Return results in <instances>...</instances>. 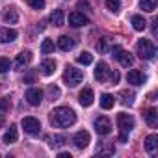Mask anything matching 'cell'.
Wrapping results in <instances>:
<instances>
[{
	"label": "cell",
	"mask_w": 158,
	"mask_h": 158,
	"mask_svg": "<svg viewBox=\"0 0 158 158\" xmlns=\"http://www.w3.org/2000/svg\"><path fill=\"white\" fill-rule=\"evenodd\" d=\"M74 121H76V114L69 106H58L50 114V123L58 128H67V127L74 125Z\"/></svg>",
	"instance_id": "obj_1"
},
{
	"label": "cell",
	"mask_w": 158,
	"mask_h": 158,
	"mask_svg": "<svg viewBox=\"0 0 158 158\" xmlns=\"http://www.w3.org/2000/svg\"><path fill=\"white\" fill-rule=\"evenodd\" d=\"M117 127H119V141L125 143L128 139L130 130L134 128V117L128 114H117Z\"/></svg>",
	"instance_id": "obj_2"
},
{
	"label": "cell",
	"mask_w": 158,
	"mask_h": 158,
	"mask_svg": "<svg viewBox=\"0 0 158 158\" xmlns=\"http://www.w3.org/2000/svg\"><path fill=\"white\" fill-rule=\"evenodd\" d=\"M82 80H84V71H82V69H76V67H73V65H67V67H65V71H63V82H65L69 88L78 86Z\"/></svg>",
	"instance_id": "obj_3"
},
{
	"label": "cell",
	"mask_w": 158,
	"mask_h": 158,
	"mask_svg": "<svg viewBox=\"0 0 158 158\" xmlns=\"http://www.w3.org/2000/svg\"><path fill=\"white\" fill-rule=\"evenodd\" d=\"M136 54L141 58V60H152L154 54H156V47L149 41V39H139L136 43Z\"/></svg>",
	"instance_id": "obj_4"
},
{
	"label": "cell",
	"mask_w": 158,
	"mask_h": 158,
	"mask_svg": "<svg viewBox=\"0 0 158 158\" xmlns=\"http://www.w3.org/2000/svg\"><path fill=\"white\" fill-rule=\"evenodd\" d=\"M112 56H114V58H115L123 67H132V63H134L132 54H130V52H127V50H123L119 45L112 47Z\"/></svg>",
	"instance_id": "obj_5"
},
{
	"label": "cell",
	"mask_w": 158,
	"mask_h": 158,
	"mask_svg": "<svg viewBox=\"0 0 158 158\" xmlns=\"http://www.w3.org/2000/svg\"><path fill=\"white\" fill-rule=\"evenodd\" d=\"M23 128L30 136H37L41 132V123L35 117H23Z\"/></svg>",
	"instance_id": "obj_6"
},
{
	"label": "cell",
	"mask_w": 158,
	"mask_h": 158,
	"mask_svg": "<svg viewBox=\"0 0 158 158\" xmlns=\"http://www.w3.org/2000/svg\"><path fill=\"white\" fill-rule=\"evenodd\" d=\"M95 130H97V134H101V136H108V134L112 132V121H110L108 117H104V115L97 117V119H95Z\"/></svg>",
	"instance_id": "obj_7"
},
{
	"label": "cell",
	"mask_w": 158,
	"mask_h": 158,
	"mask_svg": "<svg viewBox=\"0 0 158 158\" xmlns=\"http://www.w3.org/2000/svg\"><path fill=\"white\" fill-rule=\"evenodd\" d=\"M145 80H147V76L139 69H130L127 73V82L132 86H141V84H145Z\"/></svg>",
	"instance_id": "obj_8"
},
{
	"label": "cell",
	"mask_w": 158,
	"mask_h": 158,
	"mask_svg": "<svg viewBox=\"0 0 158 158\" xmlns=\"http://www.w3.org/2000/svg\"><path fill=\"white\" fill-rule=\"evenodd\" d=\"M86 24H89V19H88L84 13H80V11H73V13H69V26H73V28H80V26H86Z\"/></svg>",
	"instance_id": "obj_9"
},
{
	"label": "cell",
	"mask_w": 158,
	"mask_h": 158,
	"mask_svg": "<svg viewBox=\"0 0 158 158\" xmlns=\"http://www.w3.org/2000/svg\"><path fill=\"white\" fill-rule=\"evenodd\" d=\"M26 101H28V104H32V106H39L41 104V101H43V91L39 89V88H30V89H26Z\"/></svg>",
	"instance_id": "obj_10"
},
{
	"label": "cell",
	"mask_w": 158,
	"mask_h": 158,
	"mask_svg": "<svg viewBox=\"0 0 158 158\" xmlns=\"http://www.w3.org/2000/svg\"><path fill=\"white\" fill-rule=\"evenodd\" d=\"M89 141H91V136H89V132H88V130H80V132H76V134H74V138H73V143H74L78 149H86V147L89 145Z\"/></svg>",
	"instance_id": "obj_11"
},
{
	"label": "cell",
	"mask_w": 158,
	"mask_h": 158,
	"mask_svg": "<svg viewBox=\"0 0 158 158\" xmlns=\"http://www.w3.org/2000/svg\"><path fill=\"white\" fill-rule=\"evenodd\" d=\"M93 101H95V93H93V89H91V88H84V89L80 91V95H78V102H80L84 108L91 106V104H93Z\"/></svg>",
	"instance_id": "obj_12"
},
{
	"label": "cell",
	"mask_w": 158,
	"mask_h": 158,
	"mask_svg": "<svg viewBox=\"0 0 158 158\" xmlns=\"http://www.w3.org/2000/svg\"><path fill=\"white\" fill-rule=\"evenodd\" d=\"M110 69H108V65L104 63V61H101V63H97V67H95V78L99 82H106V80H110Z\"/></svg>",
	"instance_id": "obj_13"
},
{
	"label": "cell",
	"mask_w": 158,
	"mask_h": 158,
	"mask_svg": "<svg viewBox=\"0 0 158 158\" xmlns=\"http://www.w3.org/2000/svg\"><path fill=\"white\" fill-rule=\"evenodd\" d=\"M30 60H32V52H30V50H24V52H21V54L15 58L13 67H15L17 71H21V69H24V67L30 63Z\"/></svg>",
	"instance_id": "obj_14"
},
{
	"label": "cell",
	"mask_w": 158,
	"mask_h": 158,
	"mask_svg": "<svg viewBox=\"0 0 158 158\" xmlns=\"http://www.w3.org/2000/svg\"><path fill=\"white\" fill-rule=\"evenodd\" d=\"M17 30L13 28H0V43H11L17 39Z\"/></svg>",
	"instance_id": "obj_15"
},
{
	"label": "cell",
	"mask_w": 158,
	"mask_h": 158,
	"mask_svg": "<svg viewBox=\"0 0 158 158\" xmlns=\"http://www.w3.org/2000/svg\"><path fill=\"white\" fill-rule=\"evenodd\" d=\"M17 138H19V130H17V125H10V128H8V132L4 134L2 141H4L6 145H10V143H15V141H17Z\"/></svg>",
	"instance_id": "obj_16"
},
{
	"label": "cell",
	"mask_w": 158,
	"mask_h": 158,
	"mask_svg": "<svg viewBox=\"0 0 158 158\" xmlns=\"http://www.w3.org/2000/svg\"><path fill=\"white\" fill-rule=\"evenodd\" d=\"M48 21H50L54 26H63V24H65V13H63L61 10H54V11L50 13Z\"/></svg>",
	"instance_id": "obj_17"
},
{
	"label": "cell",
	"mask_w": 158,
	"mask_h": 158,
	"mask_svg": "<svg viewBox=\"0 0 158 158\" xmlns=\"http://www.w3.org/2000/svg\"><path fill=\"white\" fill-rule=\"evenodd\" d=\"M58 47H60V50H71L73 47H74V39L73 37H69V35H60L58 37Z\"/></svg>",
	"instance_id": "obj_18"
},
{
	"label": "cell",
	"mask_w": 158,
	"mask_h": 158,
	"mask_svg": "<svg viewBox=\"0 0 158 158\" xmlns=\"http://www.w3.org/2000/svg\"><path fill=\"white\" fill-rule=\"evenodd\" d=\"M54 71H56V61H54V60H43V61H41V73H43L45 76L54 74Z\"/></svg>",
	"instance_id": "obj_19"
},
{
	"label": "cell",
	"mask_w": 158,
	"mask_h": 158,
	"mask_svg": "<svg viewBox=\"0 0 158 158\" xmlns=\"http://www.w3.org/2000/svg\"><path fill=\"white\" fill-rule=\"evenodd\" d=\"M2 17H4V23H8V24H15L19 21V13H17L15 8H8Z\"/></svg>",
	"instance_id": "obj_20"
},
{
	"label": "cell",
	"mask_w": 158,
	"mask_h": 158,
	"mask_svg": "<svg viewBox=\"0 0 158 158\" xmlns=\"http://www.w3.org/2000/svg\"><path fill=\"white\" fill-rule=\"evenodd\" d=\"M130 23H132V26H134L136 32H143V30L147 28V21H145L141 15H134V17L130 19Z\"/></svg>",
	"instance_id": "obj_21"
},
{
	"label": "cell",
	"mask_w": 158,
	"mask_h": 158,
	"mask_svg": "<svg viewBox=\"0 0 158 158\" xmlns=\"http://www.w3.org/2000/svg\"><path fill=\"white\" fill-rule=\"evenodd\" d=\"M145 123H147L149 127H156V125H158V112H156L154 108H149V110H147V114H145Z\"/></svg>",
	"instance_id": "obj_22"
},
{
	"label": "cell",
	"mask_w": 158,
	"mask_h": 158,
	"mask_svg": "<svg viewBox=\"0 0 158 158\" xmlns=\"http://www.w3.org/2000/svg\"><path fill=\"white\" fill-rule=\"evenodd\" d=\"M156 147H158V136H156V134H149V136L145 138V149H147L149 152H154Z\"/></svg>",
	"instance_id": "obj_23"
},
{
	"label": "cell",
	"mask_w": 158,
	"mask_h": 158,
	"mask_svg": "<svg viewBox=\"0 0 158 158\" xmlns=\"http://www.w3.org/2000/svg\"><path fill=\"white\" fill-rule=\"evenodd\" d=\"M158 6V0H139V8L147 13H152Z\"/></svg>",
	"instance_id": "obj_24"
},
{
	"label": "cell",
	"mask_w": 158,
	"mask_h": 158,
	"mask_svg": "<svg viewBox=\"0 0 158 158\" xmlns=\"http://www.w3.org/2000/svg\"><path fill=\"white\" fill-rule=\"evenodd\" d=\"M114 104H115V99H114V95H110V93H104V95L101 97V106H102L104 110H110V108H114Z\"/></svg>",
	"instance_id": "obj_25"
},
{
	"label": "cell",
	"mask_w": 158,
	"mask_h": 158,
	"mask_svg": "<svg viewBox=\"0 0 158 158\" xmlns=\"http://www.w3.org/2000/svg\"><path fill=\"white\" fill-rule=\"evenodd\" d=\"M65 141H67V139H65V136H60V134H56V136L48 138V145H50L52 149H54V147H61Z\"/></svg>",
	"instance_id": "obj_26"
},
{
	"label": "cell",
	"mask_w": 158,
	"mask_h": 158,
	"mask_svg": "<svg viewBox=\"0 0 158 158\" xmlns=\"http://www.w3.org/2000/svg\"><path fill=\"white\" fill-rule=\"evenodd\" d=\"M97 48H99L101 54H106V52L110 50V37H102V39H99Z\"/></svg>",
	"instance_id": "obj_27"
},
{
	"label": "cell",
	"mask_w": 158,
	"mask_h": 158,
	"mask_svg": "<svg viewBox=\"0 0 158 158\" xmlns=\"http://www.w3.org/2000/svg\"><path fill=\"white\" fill-rule=\"evenodd\" d=\"M76 61L80 63V65H89V63L93 61V56H91L89 52H82V54L76 56Z\"/></svg>",
	"instance_id": "obj_28"
},
{
	"label": "cell",
	"mask_w": 158,
	"mask_h": 158,
	"mask_svg": "<svg viewBox=\"0 0 158 158\" xmlns=\"http://www.w3.org/2000/svg\"><path fill=\"white\" fill-rule=\"evenodd\" d=\"M54 50V41L52 39H43V43H41V52L43 54H50Z\"/></svg>",
	"instance_id": "obj_29"
},
{
	"label": "cell",
	"mask_w": 158,
	"mask_h": 158,
	"mask_svg": "<svg viewBox=\"0 0 158 158\" xmlns=\"http://www.w3.org/2000/svg\"><path fill=\"white\" fill-rule=\"evenodd\" d=\"M104 2H106V8L114 13H117L121 10V0H104Z\"/></svg>",
	"instance_id": "obj_30"
},
{
	"label": "cell",
	"mask_w": 158,
	"mask_h": 158,
	"mask_svg": "<svg viewBox=\"0 0 158 158\" xmlns=\"http://www.w3.org/2000/svg\"><path fill=\"white\" fill-rule=\"evenodd\" d=\"M10 67H11V61H10L8 58H0V74L8 73V71H10Z\"/></svg>",
	"instance_id": "obj_31"
},
{
	"label": "cell",
	"mask_w": 158,
	"mask_h": 158,
	"mask_svg": "<svg viewBox=\"0 0 158 158\" xmlns=\"http://www.w3.org/2000/svg\"><path fill=\"white\" fill-rule=\"evenodd\" d=\"M47 93H48V99H50V101H56V99L60 97V88H56V86H48Z\"/></svg>",
	"instance_id": "obj_32"
},
{
	"label": "cell",
	"mask_w": 158,
	"mask_h": 158,
	"mask_svg": "<svg viewBox=\"0 0 158 158\" xmlns=\"http://www.w3.org/2000/svg\"><path fill=\"white\" fill-rule=\"evenodd\" d=\"M28 6L34 8V10H43L45 8V0H26Z\"/></svg>",
	"instance_id": "obj_33"
},
{
	"label": "cell",
	"mask_w": 158,
	"mask_h": 158,
	"mask_svg": "<svg viewBox=\"0 0 158 158\" xmlns=\"http://www.w3.org/2000/svg\"><path fill=\"white\" fill-rule=\"evenodd\" d=\"M101 152H104V154H114V152H115V147L110 145V143H102V151H101Z\"/></svg>",
	"instance_id": "obj_34"
},
{
	"label": "cell",
	"mask_w": 158,
	"mask_h": 158,
	"mask_svg": "<svg viewBox=\"0 0 158 158\" xmlns=\"http://www.w3.org/2000/svg\"><path fill=\"white\" fill-rule=\"evenodd\" d=\"M123 97H125V99H123V102H125V104H132V102H134V93L123 91Z\"/></svg>",
	"instance_id": "obj_35"
},
{
	"label": "cell",
	"mask_w": 158,
	"mask_h": 158,
	"mask_svg": "<svg viewBox=\"0 0 158 158\" xmlns=\"http://www.w3.org/2000/svg\"><path fill=\"white\" fill-rule=\"evenodd\" d=\"M34 80H35V73H34V71L30 69V73H28V74L24 76V84H32Z\"/></svg>",
	"instance_id": "obj_36"
},
{
	"label": "cell",
	"mask_w": 158,
	"mask_h": 158,
	"mask_svg": "<svg viewBox=\"0 0 158 158\" xmlns=\"http://www.w3.org/2000/svg\"><path fill=\"white\" fill-rule=\"evenodd\" d=\"M110 80H112L114 84H117V82H119V73H117V71H114V73H110Z\"/></svg>",
	"instance_id": "obj_37"
},
{
	"label": "cell",
	"mask_w": 158,
	"mask_h": 158,
	"mask_svg": "<svg viewBox=\"0 0 158 158\" xmlns=\"http://www.w3.org/2000/svg\"><path fill=\"white\" fill-rule=\"evenodd\" d=\"M0 108H2V110H8V108H10V99H8V97L2 99V102H0Z\"/></svg>",
	"instance_id": "obj_38"
},
{
	"label": "cell",
	"mask_w": 158,
	"mask_h": 158,
	"mask_svg": "<svg viewBox=\"0 0 158 158\" xmlns=\"http://www.w3.org/2000/svg\"><path fill=\"white\" fill-rule=\"evenodd\" d=\"M76 6L80 8V10H82V8H86V10L89 8V4H88V0H78V2H76Z\"/></svg>",
	"instance_id": "obj_39"
},
{
	"label": "cell",
	"mask_w": 158,
	"mask_h": 158,
	"mask_svg": "<svg viewBox=\"0 0 158 158\" xmlns=\"http://www.w3.org/2000/svg\"><path fill=\"white\" fill-rule=\"evenodd\" d=\"M58 158H71V152H58Z\"/></svg>",
	"instance_id": "obj_40"
},
{
	"label": "cell",
	"mask_w": 158,
	"mask_h": 158,
	"mask_svg": "<svg viewBox=\"0 0 158 158\" xmlns=\"http://www.w3.org/2000/svg\"><path fill=\"white\" fill-rule=\"evenodd\" d=\"M4 123H6V121H4V115H2V114H0V128H2V127H4Z\"/></svg>",
	"instance_id": "obj_41"
}]
</instances>
